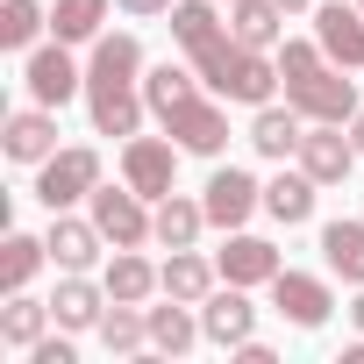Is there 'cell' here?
<instances>
[{
    "label": "cell",
    "mask_w": 364,
    "mask_h": 364,
    "mask_svg": "<svg viewBox=\"0 0 364 364\" xmlns=\"http://www.w3.org/2000/svg\"><path fill=\"white\" fill-rule=\"evenodd\" d=\"M93 186H100V150H93V143H72V150H58V157L36 164V200H43L50 215L93 200Z\"/></svg>",
    "instance_id": "obj_1"
},
{
    "label": "cell",
    "mask_w": 364,
    "mask_h": 364,
    "mask_svg": "<svg viewBox=\"0 0 364 364\" xmlns=\"http://www.w3.org/2000/svg\"><path fill=\"white\" fill-rule=\"evenodd\" d=\"M86 208H93V222H100V236H107L114 250H143V243H157V229H150L157 208L129 186V178H122V186H93Z\"/></svg>",
    "instance_id": "obj_2"
},
{
    "label": "cell",
    "mask_w": 364,
    "mask_h": 364,
    "mask_svg": "<svg viewBox=\"0 0 364 364\" xmlns=\"http://www.w3.org/2000/svg\"><path fill=\"white\" fill-rule=\"evenodd\" d=\"M143 86V43L129 29L100 36L93 58H86V100H114V93H136Z\"/></svg>",
    "instance_id": "obj_3"
},
{
    "label": "cell",
    "mask_w": 364,
    "mask_h": 364,
    "mask_svg": "<svg viewBox=\"0 0 364 364\" xmlns=\"http://www.w3.org/2000/svg\"><path fill=\"white\" fill-rule=\"evenodd\" d=\"M122 178H129L143 200L178 193V143L171 136H129L122 143Z\"/></svg>",
    "instance_id": "obj_4"
},
{
    "label": "cell",
    "mask_w": 364,
    "mask_h": 364,
    "mask_svg": "<svg viewBox=\"0 0 364 364\" xmlns=\"http://www.w3.org/2000/svg\"><path fill=\"white\" fill-rule=\"evenodd\" d=\"M22 86H29V100H43V107H65L72 93H86V72L72 65V43H36L29 58H22Z\"/></svg>",
    "instance_id": "obj_5"
},
{
    "label": "cell",
    "mask_w": 364,
    "mask_h": 364,
    "mask_svg": "<svg viewBox=\"0 0 364 364\" xmlns=\"http://www.w3.org/2000/svg\"><path fill=\"white\" fill-rule=\"evenodd\" d=\"M286 100H293L307 122H343V129H350V114H357V86L343 79V65H321V72H307L300 86H286Z\"/></svg>",
    "instance_id": "obj_6"
},
{
    "label": "cell",
    "mask_w": 364,
    "mask_h": 364,
    "mask_svg": "<svg viewBox=\"0 0 364 364\" xmlns=\"http://www.w3.org/2000/svg\"><path fill=\"white\" fill-rule=\"evenodd\" d=\"M200 208H208V222H215V229H243V222L264 208V186H257V178H250L243 164H222V171L208 178Z\"/></svg>",
    "instance_id": "obj_7"
},
{
    "label": "cell",
    "mask_w": 364,
    "mask_h": 364,
    "mask_svg": "<svg viewBox=\"0 0 364 364\" xmlns=\"http://www.w3.org/2000/svg\"><path fill=\"white\" fill-rule=\"evenodd\" d=\"M164 136L178 143V150H193V157H222V143H229V114H222V100H186V107H171L164 114Z\"/></svg>",
    "instance_id": "obj_8"
},
{
    "label": "cell",
    "mask_w": 364,
    "mask_h": 364,
    "mask_svg": "<svg viewBox=\"0 0 364 364\" xmlns=\"http://www.w3.org/2000/svg\"><path fill=\"white\" fill-rule=\"evenodd\" d=\"M350 164H357V143L343 136V122H307V136H300V171L314 178V186H343Z\"/></svg>",
    "instance_id": "obj_9"
},
{
    "label": "cell",
    "mask_w": 364,
    "mask_h": 364,
    "mask_svg": "<svg viewBox=\"0 0 364 364\" xmlns=\"http://www.w3.org/2000/svg\"><path fill=\"white\" fill-rule=\"evenodd\" d=\"M272 307H279L293 328H321V321L336 314V293H328V279H314V272H279V279H272Z\"/></svg>",
    "instance_id": "obj_10"
},
{
    "label": "cell",
    "mask_w": 364,
    "mask_h": 364,
    "mask_svg": "<svg viewBox=\"0 0 364 364\" xmlns=\"http://www.w3.org/2000/svg\"><path fill=\"white\" fill-rule=\"evenodd\" d=\"M243 293H250V286H229V279H222V286L200 300V328H208V343L236 350V343H250V336H257V307H250Z\"/></svg>",
    "instance_id": "obj_11"
},
{
    "label": "cell",
    "mask_w": 364,
    "mask_h": 364,
    "mask_svg": "<svg viewBox=\"0 0 364 364\" xmlns=\"http://www.w3.org/2000/svg\"><path fill=\"white\" fill-rule=\"evenodd\" d=\"M0 150H8V164H43V157H58V107H22V114H8V129H0Z\"/></svg>",
    "instance_id": "obj_12"
},
{
    "label": "cell",
    "mask_w": 364,
    "mask_h": 364,
    "mask_svg": "<svg viewBox=\"0 0 364 364\" xmlns=\"http://www.w3.org/2000/svg\"><path fill=\"white\" fill-rule=\"evenodd\" d=\"M314 43L328 50V65L357 72V65H364V8H343V0H321V8H314Z\"/></svg>",
    "instance_id": "obj_13"
},
{
    "label": "cell",
    "mask_w": 364,
    "mask_h": 364,
    "mask_svg": "<svg viewBox=\"0 0 364 364\" xmlns=\"http://www.w3.org/2000/svg\"><path fill=\"white\" fill-rule=\"evenodd\" d=\"M43 243H50V264H58V272H93V264H100V250H107L100 222H93V215L79 222L72 208H65V215H50V236H43Z\"/></svg>",
    "instance_id": "obj_14"
},
{
    "label": "cell",
    "mask_w": 364,
    "mask_h": 364,
    "mask_svg": "<svg viewBox=\"0 0 364 364\" xmlns=\"http://www.w3.org/2000/svg\"><path fill=\"white\" fill-rule=\"evenodd\" d=\"M215 272H222L229 286H272L286 264H279V250H272L264 236H243V229H229V243L215 250Z\"/></svg>",
    "instance_id": "obj_15"
},
{
    "label": "cell",
    "mask_w": 364,
    "mask_h": 364,
    "mask_svg": "<svg viewBox=\"0 0 364 364\" xmlns=\"http://www.w3.org/2000/svg\"><path fill=\"white\" fill-rule=\"evenodd\" d=\"M300 136H307V114H300L293 100H286V107H279V100H264V107L250 114V150H257V157H272V164L300 157Z\"/></svg>",
    "instance_id": "obj_16"
},
{
    "label": "cell",
    "mask_w": 364,
    "mask_h": 364,
    "mask_svg": "<svg viewBox=\"0 0 364 364\" xmlns=\"http://www.w3.org/2000/svg\"><path fill=\"white\" fill-rule=\"evenodd\" d=\"M50 314H58V328H100V314H107V286H93L86 272H58V293H50Z\"/></svg>",
    "instance_id": "obj_17"
},
{
    "label": "cell",
    "mask_w": 364,
    "mask_h": 364,
    "mask_svg": "<svg viewBox=\"0 0 364 364\" xmlns=\"http://www.w3.org/2000/svg\"><path fill=\"white\" fill-rule=\"evenodd\" d=\"M157 279H164V300H193V307H200L222 272H215V257H200V250H171V257L157 264Z\"/></svg>",
    "instance_id": "obj_18"
},
{
    "label": "cell",
    "mask_w": 364,
    "mask_h": 364,
    "mask_svg": "<svg viewBox=\"0 0 364 364\" xmlns=\"http://www.w3.org/2000/svg\"><path fill=\"white\" fill-rule=\"evenodd\" d=\"M229 29L250 50H279L286 43V8L279 0H229Z\"/></svg>",
    "instance_id": "obj_19"
},
{
    "label": "cell",
    "mask_w": 364,
    "mask_h": 364,
    "mask_svg": "<svg viewBox=\"0 0 364 364\" xmlns=\"http://www.w3.org/2000/svg\"><path fill=\"white\" fill-rule=\"evenodd\" d=\"M50 300H29V286L22 293H8V307H0V343L8 350H36L43 336H50Z\"/></svg>",
    "instance_id": "obj_20"
},
{
    "label": "cell",
    "mask_w": 364,
    "mask_h": 364,
    "mask_svg": "<svg viewBox=\"0 0 364 364\" xmlns=\"http://www.w3.org/2000/svg\"><path fill=\"white\" fill-rule=\"evenodd\" d=\"M150 229H157V243H164V250H193V243H200V229H208V208H200V200H186V193H164Z\"/></svg>",
    "instance_id": "obj_21"
},
{
    "label": "cell",
    "mask_w": 364,
    "mask_h": 364,
    "mask_svg": "<svg viewBox=\"0 0 364 364\" xmlns=\"http://www.w3.org/2000/svg\"><path fill=\"white\" fill-rule=\"evenodd\" d=\"M208 328L193 321V300H171V307H150V350L157 357H186Z\"/></svg>",
    "instance_id": "obj_22"
},
{
    "label": "cell",
    "mask_w": 364,
    "mask_h": 364,
    "mask_svg": "<svg viewBox=\"0 0 364 364\" xmlns=\"http://www.w3.org/2000/svg\"><path fill=\"white\" fill-rule=\"evenodd\" d=\"M314 193H321V186H314L307 171H279L272 186H264V215H272L279 229H300V222L314 215Z\"/></svg>",
    "instance_id": "obj_23"
},
{
    "label": "cell",
    "mask_w": 364,
    "mask_h": 364,
    "mask_svg": "<svg viewBox=\"0 0 364 364\" xmlns=\"http://www.w3.org/2000/svg\"><path fill=\"white\" fill-rule=\"evenodd\" d=\"M100 286H107V300H150V293H164L157 264H150V257H136V250H114V257H107V272H100Z\"/></svg>",
    "instance_id": "obj_24"
},
{
    "label": "cell",
    "mask_w": 364,
    "mask_h": 364,
    "mask_svg": "<svg viewBox=\"0 0 364 364\" xmlns=\"http://www.w3.org/2000/svg\"><path fill=\"white\" fill-rule=\"evenodd\" d=\"M321 264L343 286H364V222H328L321 229Z\"/></svg>",
    "instance_id": "obj_25"
},
{
    "label": "cell",
    "mask_w": 364,
    "mask_h": 364,
    "mask_svg": "<svg viewBox=\"0 0 364 364\" xmlns=\"http://www.w3.org/2000/svg\"><path fill=\"white\" fill-rule=\"evenodd\" d=\"M193 93H200V72H193V65H171V58H164L157 72H143V100H150L157 122H164L171 107H186Z\"/></svg>",
    "instance_id": "obj_26"
},
{
    "label": "cell",
    "mask_w": 364,
    "mask_h": 364,
    "mask_svg": "<svg viewBox=\"0 0 364 364\" xmlns=\"http://www.w3.org/2000/svg\"><path fill=\"white\" fill-rule=\"evenodd\" d=\"M107 8H114V0H58V8H50V36L58 43H100L107 29Z\"/></svg>",
    "instance_id": "obj_27"
},
{
    "label": "cell",
    "mask_w": 364,
    "mask_h": 364,
    "mask_svg": "<svg viewBox=\"0 0 364 364\" xmlns=\"http://www.w3.org/2000/svg\"><path fill=\"white\" fill-rule=\"evenodd\" d=\"M43 264H50V243H43V236H22V229H15L8 243H0V293H22V286H29V279H36Z\"/></svg>",
    "instance_id": "obj_28"
},
{
    "label": "cell",
    "mask_w": 364,
    "mask_h": 364,
    "mask_svg": "<svg viewBox=\"0 0 364 364\" xmlns=\"http://www.w3.org/2000/svg\"><path fill=\"white\" fill-rule=\"evenodd\" d=\"M222 29V0H171V43H208Z\"/></svg>",
    "instance_id": "obj_29"
},
{
    "label": "cell",
    "mask_w": 364,
    "mask_h": 364,
    "mask_svg": "<svg viewBox=\"0 0 364 364\" xmlns=\"http://www.w3.org/2000/svg\"><path fill=\"white\" fill-rule=\"evenodd\" d=\"M43 29H50V8H36V0H8L0 8V43L8 50H36Z\"/></svg>",
    "instance_id": "obj_30"
},
{
    "label": "cell",
    "mask_w": 364,
    "mask_h": 364,
    "mask_svg": "<svg viewBox=\"0 0 364 364\" xmlns=\"http://www.w3.org/2000/svg\"><path fill=\"white\" fill-rule=\"evenodd\" d=\"M321 65H328V50H321L314 36H286V43H279V79H286V86H300V79L321 72Z\"/></svg>",
    "instance_id": "obj_31"
},
{
    "label": "cell",
    "mask_w": 364,
    "mask_h": 364,
    "mask_svg": "<svg viewBox=\"0 0 364 364\" xmlns=\"http://www.w3.org/2000/svg\"><path fill=\"white\" fill-rule=\"evenodd\" d=\"M29 364H79V350H72V328H65V336H43V343L29 350Z\"/></svg>",
    "instance_id": "obj_32"
},
{
    "label": "cell",
    "mask_w": 364,
    "mask_h": 364,
    "mask_svg": "<svg viewBox=\"0 0 364 364\" xmlns=\"http://www.w3.org/2000/svg\"><path fill=\"white\" fill-rule=\"evenodd\" d=\"M122 15H171V0H114Z\"/></svg>",
    "instance_id": "obj_33"
},
{
    "label": "cell",
    "mask_w": 364,
    "mask_h": 364,
    "mask_svg": "<svg viewBox=\"0 0 364 364\" xmlns=\"http://www.w3.org/2000/svg\"><path fill=\"white\" fill-rule=\"evenodd\" d=\"M350 143H357V157H364V107L350 114Z\"/></svg>",
    "instance_id": "obj_34"
},
{
    "label": "cell",
    "mask_w": 364,
    "mask_h": 364,
    "mask_svg": "<svg viewBox=\"0 0 364 364\" xmlns=\"http://www.w3.org/2000/svg\"><path fill=\"white\" fill-rule=\"evenodd\" d=\"M350 321H357V336H364V286H357V300H350Z\"/></svg>",
    "instance_id": "obj_35"
},
{
    "label": "cell",
    "mask_w": 364,
    "mask_h": 364,
    "mask_svg": "<svg viewBox=\"0 0 364 364\" xmlns=\"http://www.w3.org/2000/svg\"><path fill=\"white\" fill-rule=\"evenodd\" d=\"M279 8H286V15H300V8H314V0H279Z\"/></svg>",
    "instance_id": "obj_36"
},
{
    "label": "cell",
    "mask_w": 364,
    "mask_h": 364,
    "mask_svg": "<svg viewBox=\"0 0 364 364\" xmlns=\"http://www.w3.org/2000/svg\"><path fill=\"white\" fill-rule=\"evenodd\" d=\"M357 8H364V0H357Z\"/></svg>",
    "instance_id": "obj_37"
}]
</instances>
